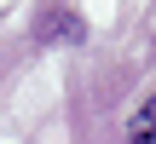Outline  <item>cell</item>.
<instances>
[{
    "mask_svg": "<svg viewBox=\"0 0 156 144\" xmlns=\"http://www.w3.org/2000/svg\"><path fill=\"white\" fill-rule=\"evenodd\" d=\"M127 139H133V144H156V92L127 115Z\"/></svg>",
    "mask_w": 156,
    "mask_h": 144,
    "instance_id": "1",
    "label": "cell"
}]
</instances>
